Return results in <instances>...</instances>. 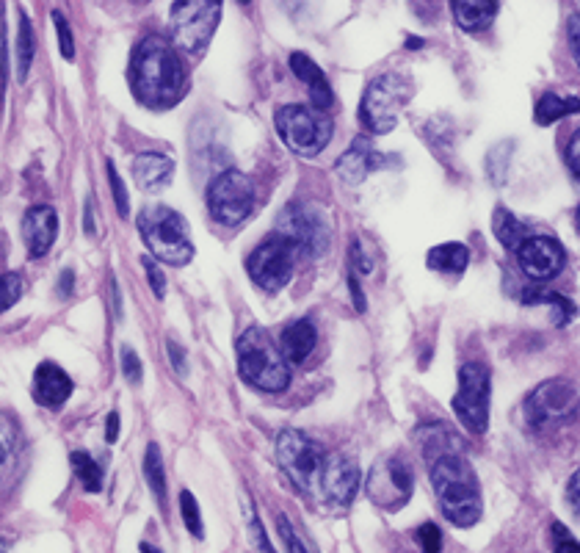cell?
I'll return each mask as SVG.
<instances>
[{
  "mask_svg": "<svg viewBox=\"0 0 580 553\" xmlns=\"http://www.w3.org/2000/svg\"><path fill=\"white\" fill-rule=\"evenodd\" d=\"M315 343H318V330H315V324L310 318H299V321H293V324H288V327L282 330L279 349H282V354L288 357L290 365H299L313 354Z\"/></svg>",
  "mask_w": 580,
  "mask_h": 553,
  "instance_id": "603a6c76",
  "label": "cell"
},
{
  "mask_svg": "<svg viewBox=\"0 0 580 553\" xmlns=\"http://www.w3.org/2000/svg\"><path fill=\"white\" fill-rule=\"evenodd\" d=\"M522 412L531 429H558L575 421L580 412V390L567 379H547L528 393Z\"/></svg>",
  "mask_w": 580,
  "mask_h": 553,
  "instance_id": "52a82bcc",
  "label": "cell"
},
{
  "mask_svg": "<svg viewBox=\"0 0 580 553\" xmlns=\"http://www.w3.org/2000/svg\"><path fill=\"white\" fill-rule=\"evenodd\" d=\"M246 515H249V523H252V531H255L257 548H260V551H271V545L266 542V534H263V529H260V523H257L255 518V504H252V501L246 504Z\"/></svg>",
  "mask_w": 580,
  "mask_h": 553,
  "instance_id": "f6af8a7d",
  "label": "cell"
},
{
  "mask_svg": "<svg viewBox=\"0 0 580 553\" xmlns=\"http://www.w3.org/2000/svg\"><path fill=\"white\" fill-rule=\"evenodd\" d=\"M25 247L34 258H42L56 244L58 236V213L50 205H36L23 216Z\"/></svg>",
  "mask_w": 580,
  "mask_h": 553,
  "instance_id": "d6986e66",
  "label": "cell"
},
{
  "mask_svg": "<svg viewBox=\"0 0 580 553\" xmlns=\"http://www.w3.org/2000/svg\"><path fill=\"white\" fill-rule=\"evenodd\" d=\"M180 512H183V520H186V529L191 531L197 540H202V537H205V529H202V520H199L197 498L188 493V490L180 495Z\"/></svg>",
  "mask_w": 580,
  "mask_h": 553,
  "instance_id": "d6a6232c",
  "label": "cell"
},
{
  "mask_svg": "<svg viewBox=\"0 0 580 553\" xmlns=\"http://www.w3.org/2000/svg\"><path fill=\"white\" fill-rule=\"evenodd\" d=\"M522 302L525 305H550L553 310H558V324L561 327L569 324V318L575 316V305L569 302L567 296L550 294V291H542V288H525L522 291Z\"/></svg>",
  "mask_w": 580,
  "mask_h": 553,
  "instance_id": "83f0119b",
  "label": "cell"
},
{
  "mask_svg": "<svg viewBox=\"0 0 580 553\" xmlns=\"http://www.w3.org/2000/svg\"><path fill=\"white\" fill-rule=\"evenodd\" d=\"M567 39H569V50L572 56L578 61L580 67V14H572L567 20Z\"/></svg>",
  "mask_w": 580,
  "mask_h": 553,
  "instance_id": "b9f144b4",
  "label": "cell"
},
{
  "mask_svg": "<svg viewBox=\"0 0 580 553\" xmlns=\"http://www.w3.org/2000/svg\"><path fill=\"white\" fill-rule=\"evenodd\" d=\"M130 92L141 106L169 111L188 92V70L169 39L150 34L141 39L130 59Z\"/></svg>",
  "mask_w": 580,
  "mask_h": 553,
  "instance_id": "6da1fadb",
  "label": "cell"
},
{
  "mask_svg": "<svg viewBox=\"0 0 580 553\" xmlns=\"http://www.w3.org/2000/svg\"><path fill=\"white\" fill-rule=\"evenodd\" d=\"M210 216L224 227L246 222L255 211V183L238 169L221 172L208 189Z\"/></svg>",
  "mask_w": 580,
  "mask_h": 553,
  "instance_id": "7c38bea8",
  "label": "cell"
},
{
  "mask_svg": "<svg viewBox=\"0 0 580 553\" xmlns=\"http://www.w3.org/2000/svg\"><path fill=\"white\" fill-rule=\"evenodd\" d=\"M293 266H296V249L290 247L288 241L277 236V233L266 238L246 260L249 277L268 294H277V291H282L290 283Z\"/></svg>",
  "mask_w": 580,
  "mask_h": 553,
  "instance_id": "5bb4252c",
  "label": "cell"
},
{
  "mask_svg": "<svg viewBox=\"0 0 580 553\" xmlns=\"http://www.w3.org/2000/svg\"><path fill=\"white\" fill-rule=\"evenodd\" d=\"M139 233L155 258L169 266H188L194 244L188 236L186 219L166 205H150L139 213Z\"/></svg>",
  "mask_w": 580,
  "mask_h": 553,
  "instance_id": "277c9868",
  "label": "cell"
},
{
  "mask_svg": "<svg viewBox=\"0 0 580 553\" xmlns=\"http://www.w3.org/2000/svg\"><path fill=\"white\" fill-rule=\"evenodd\" d=\"M567 166H569V175H572V180H575V186L580 189V130H575L572 133V139H569L567 144Z\"/></svg>",
  "mask_w": 580,
  "mask_h": 553,
  "instance_id": "f35d334b",
  "label": "cell"
},
{
  "mask_svg": "<svg viewBox=\"0 0 580 553\" xmlns=\"http://www.w3.org/2000/svg\"><path fill=\"white\" fill-rule=\"evenodd\" d=\"M277 236L288 241L290 247L307 258H324L329 249V224L324 213L307 202H290L277 219Z\"/></svg>",
  "mask_w": 580,
  "mask_h": 553,
  "instance_id": "30bf717a",
  "label": "cell"
},
{
  "mask_svg": "<svg viewBox=\"0 0 580 553\" xmlns=\"http://www.w3.org/2000/svg\"><path fill=\"white\" fill-rule=\"evenodd\" d=\"M362 473L357 459L348 454H329L324 465V476H321V495L329 498L332 504L346 506L357 498L360 490Z\"/></svg>",
  "mask_w": 580,
  "mask_h": 553,
  "instance_id": "2e32d148",
  "label": "cell"
},
{
  "mask_svg": "<svg viewBox=\"0 0 580 553\" xmlns=\"http://www.w3.org/2000/svg\"><path fill=\"white\" fill-rule=\"evenodd\" d=\"M116 437H119V415H116V412H111V415H108V429H105V440H108V443H116Z\"/></svg>",
  "mask_w": 580,
  "mask_h": 553,
  "instance_id": "c3c4849f",
  "label": "cell"
},
{
  "mask_svg": "<svg viewBox=\"0 0 580 553\" xmlns=\"http://www.w3.org/2000/svg\"><path fill=\"white\" fill-rule=\"evenodd\" d=\"M34 61V28L28 14H20V39H17V78L25 81Z\"/></svg>",
  "mask_w": 580,
  "mask_h": 553,
  "instance_id": "4dcf8cb0",
  "label": "cell"
},
{
  "mask_svg": "<svg viewBox=\"0 0 580 553\" xmlns=\"http://www.w3.org/2000/svg\"><path fill=\"white\" fill-rule=\"evenodd\" d=\"M23 471V437L12 415L0 412V495H6Z\"/></svg>",
  "mask_w": 580,
  "mask_h": 553,
  "instance_id": "e0dca14e",
  "label": "cell"
},
{
  "mask_svg": "<svg viewBox=\"0 0 580 553\" xmlns=\"http://www.w3.org/2000/svg\"><path fill=\"white\" fill-rule=\"evenodd\" d=\"M72 277H75L72 271H64V274H61V288H58V291H61V296H70L72 285H75V280H72Z\"/></svg>",
  "mask_w": 580,
  "mask_h": 553,
  "instance_id": "f907efd6",
  "label": "cell"
},
{
  "mask_svg": "<svg viewBox=\"0 0 580 553\" xmlns=\"http://www.w3.org/2000/svg\"><path fill=\"white\" fill-rule=\"evenodd\" d=\"M23 296V277L17 271L0 274V313H6L9 307H14Z\"/></svg>",
  "mask_w": 580,
  "mask_h": 553,
  "instance_id": "1f68e13d",
  "label": "cell"
},
{
  "mask_svg": "<svg viewBox=\"0 0 580 553\" xmlns=\"http://www.w3.org/2000/svg\"><path fill=\"white\" fill-rule=\"evenodd\" d=\"M492 233H495V238H498L500 244L509 249V252H517L525 238L534 236V233L528 230V224L520 222V219H517L509 208H503V205H498L495 213H492Z\"/></svg>",
  "mask_w": 580,
  "mask_h": 553,
  "instance_id": "484cf974",
  "label": "cell"
},
{
  "mask_svg": "<svg viewBox=\"0 0 580 553\" xmlns=\"http://www.w3.org/2000/svg\"><path fill=\"white\" fill-rule=\"evenodd\" d=\"M31 393H34V399L42 407L56 410V407H61L72 396V379L56 363H42L36 368Z\"/></svg>",
  "mask_w": 580,
  "mask_h": 553,
  "instance_id": "ffe728a7",
  "label": "cell"
},
{
  "mask_svg": "<svg viewBox=\"0 0 580 553\" xmlns=\"http://www.w3.org/2000/svg\"><path fill=\"white\" fill-rule=\"evenodd\" d=\"M9 548H12V545H9V542H6V540H0V551H9Z\"/></svg>",
  "mask_w": 580,
  "mask_h": 553,
  "instance_id": "f5cc1de1",
  "label": "cell"
},
{
  "mask_svg": "<svg viewBox=\"0 0 580 553\" xmlns=\"http://www.w3.org/2000/svg\"><path fill=\"white\" fill-rule=\"evenodd\" d=\"M412 92H415L412 83L393 72L373 78L360 103V122L365 130L376 136L390 133L398 122V111L409 103Z\"/></svg>",
  "mask_w": 580,
  "mask_h": 553,
  "instance_id": "8992f818",
  "label": "cell"
},
{
  "mask_svg": "<svg viewBox=\"0 0 580 553\" xmlns=\"http://www.w3.org/2000/svg\"><path fill=\"white\" fill-rule=\"evenodd\" d=\"M575 227H578V233H580V208H578V213H575Z\"/></svg>",
  "mask_w": 580,
  "mask_h": 553,
  "instance_id": "db71d44e",
  "label": "cell"
},
{
  "mask_svg": "<svg viewBox=\"0 0 580 553\" xmlns=\"http://www.w3.org/2000/svg\"><path fill=\"white\" fill-rule=\"evenodd\" d=\"M83 216H86V233H89V236H94V205H92V200H86V213H83Z\"/></svg>",
  "mask_w": 580,
  "mask_h": 553,
  "instance_id": "816d5d0a",
  "label": "cell"
},
{
  "mask_svg": "<svg viewBox=\"0 0 580 553\" xmlns=\"http://www.w3.org/2000/svg\"><path fill=\"white\" fill-rule=\"evenodd\" d=\"M567 504H569V509L575 512V515H580V468L572 473V476H569Z\"/></svg>",
  "mask_w": 580,
  "mask_h": 553,
  "instance_id": "ee69618b",
  "label": "cell"
},
{
  "mask_svg": "<svg viewBox=\"0 0 580 553\" xmlns=\"http://www.w3.org/2000/svg\"><path fill=\"white\" fill-rule=\"evenodd\" d=\"M326 448L315 437L304 435L299 429H285L277 440V459L290 482L302 493H321V476L326 465Z\"/></svg>",
  "mask_w": 580,
  "mask_h": 553,
  "instance_id": "5b68a950",
  "label": "cell"
},
{
  "mask_svg": "<svg viewBox=\"0 0 580 553\" xmlns=\"http://www.w3.org/2000/svg\"><path fill=\"white\" fill-rule=\"evenodd\" d=\"M351 260H354V266H360V271H371V260L362 255V247L354 241V247H351Z\"/></svg>",
  "mask_w": 580,
  "mask_h": 553,
  "instance_id": "7dc6e473",
  "label": "cell"
},
{
  "mask_svg": "<svg viewBox=\"0 0 580 553\" xmlns=\"http://www.w3.org/2000/svg\"><path fill=\"white\" fill-rule=\"evenodd\" d=\"M238 374L246 385L282 393L290 385V363L263 327H249L238 338Z\"/></svg>",
  "mask_w": 580,
  "mask_h": 553,
  "instance_id": "3957f363",
  "label": "cell"
},
{
  "mask_svg": "<svg viewBox=\"0 0 580 553\" xmlns=\"http://www.w3.org/2000/svg\"><path fill=\"white\" fill-rule=\"evenodd\" d=\"M509 155H511V142H503L500 147H495L492 153H489L487 164H489V177L495 180V183H503V177H506V169H509Z\"/></svg>",
  "mask_w": 580,
  "mask_h": 553,
  "instance_id": "836d02e7",
  "label": "cell"
},
{
  "mask_svg": "<svg viewBox=\"0 0 580 553\" xmlns=\"http://www.w3.org/2000/svg\"><path fill=\"white\" fill-rule=\"evenodd\" d=\"M277 529H279V534H282V540H285V545H288V551H296V553L307 551V548L302 545V540H299V534H296V531H290L288 518H282V515H279Z\"/></svg>",
  "mask_w": 580,
  "mask_h": 553,
  "instance_id": "60d3db41",
  "label": "cell"
},
{
  "mask_svg": "<svg viewBox=\"0 0 580 553\" xmlns=\"http://www.w3.org/2000/svg\"><path fill=\"white\" fill-rule=\"evenodd\" d=\"M517 263H520L522 274L531 283H550L567 266V252L553 236H542L534 233L528 236L517 249Z\"/></svg>",
  "mask_w": 580,
  "mask_h": 553,
  "instance_id": "9a60e30c",
  "label": "cell"
},
{
  "mask_svg": "<svg viewBox=\"0 0 580 553\" xmlns=\"http://www.w3.org/2000/svg\"><path fill=\"white\" fill-rule=\"evenodd\" d=\"M290 70H293V75L310 89V97H313V103L318 111H329V108H332V103H335L332 86L326 81L324 70H321L307 53H302V50L290 53Z\"/></svg>",
  "mask_w": 580,
  "mask_h": 553,
  "instance_id": "44dd1931",
  "label": "cell"
},
{
  "mask_svg": "<svg viewBox=\"0 0 580 553\" xmlns=\"http://www.w3.org/2000/svg\"><path fill=\"white\" fill-rule=\"evenodd\" d=\"M169 354H172V363H174V371L177 374H183L186 377V354H180V349H177V343L169 341Z\"/></svg>",
  "mask_w": 580,
  "mask_h": 553,
  "instance_id": "bcb514c9",
  "label": "cell"
},
{
  "mask_svg": "<svg viewBox=\"0 0 580 553\" xmlns=\"http://www.w3.org/2000/svg\"><path fill=\"white\" fill-rule=\"evenodd\" d=\"M141 263H144V271H147V277H150L152 294L158 296V299H163V296H166V277H163L161 266L152 260V255H144V258H141Z\"/></svg>",
  "mask_w": 580,
  "mask_h": 553,
  "instance_id": "8d00e7d4",
  "label": "cell"
},
{
  "mask_svg": "<svg viewBox=\"0 0 580 553\" xmlns=\"http://www.w3.org/2000/svg\"><path fill=\"white\" fill-rule=\"evenodd\" d=\"M221 20V3L210 0H191V3H174L172 6V42L174 48L188 56H197L208 48L210 36Z\"/></svg>",
  "mask_w": 580,
  "mask_h": 553,
  "instance_id": "8fae6325",
  "label": "cell"
},
{
  "mask_svg": "<svg viewBox=\"0 0 580 553\" xmlns=\"http://www.w3.org/2000/svg\"><path fill=\"white\" fill-rule=\"evenodd\" d=\"M108 180H111V194H114L116 202V211L122 219H128L130 216V200H128V189H125V183H122V177L116 172L114 164H108Z\"/></svg>",
  "mask_w": 580,
  "mask_h": 553,
  "instance_id": "e575fe53",
  "label": "cell"
},
{
  "mask_svg": "<svg viewBox=\"0 0 580 553\" xmlns=\"http://www.w3.org/2000/svg\"><path fill=\"white\" fill-rule=\"evenodd\" d=\"M489 396H492V374H489L487 365L464 363L459 368V390L453 396L451 407L467 432H473V435L487 432Z\"/></svg>",
  "mask_w": 580,
  "mask_h": 553,
  "instance_id": "9c48e42d",
  "label": "cell"
},
{
  "mask_svg": "<svg viewBox=\"0 0 580 553\" xmlns=\"http://www.w3.org/2000/svg\"><path fill=\"white\" fill-rule=\"evenodd\" d=\"M53 23H56L58 31V48H61V56L67 61L75 59V42H72V28L67 23V17L61 12H53Z\"/></svg>",
  "mask_w": 580,
  "mask_h": 553,
  "instance_id": "d590c367",
  "label": "cell"
},
{
  "mask_svg": "<svg viewBox=\"0 0 580 553\" xmlns=\"http://www.w3.org/2000/svg\"><path fill=\"white\" fill-rule=\"evenodd\" d=\"M144 476H147V484H150L155 498L163 504V498H166V476H163V459L158 443L147 446V454H144Z\"/></svg>",
  "mask_w": 580,
  "mask_h": 553,
  "instance_id": "f546056e",
  "label": "cell"
},
{
  "mask_svg": "<svg viewBox=\"0 0 580 553\" xmlns=\"http://www.w3.org/2000/svg\"><path fill=\"white\" fill-rule=\"evenodd\" d=\"M133 177L144 191H161L172 183L174 161L161 153H141L133 161Z\"/></svg>",
  "mask_w": 580,
  "mask_h": 553,
  "instance_id": "7402d4cb",
  "label": "cell"
},
{
  "mask_svg": "<svg viewBox=\"0 0 580 553\" xmlns=\"http://www.w3.org/2000/svg\"><path fill=\"white\" fill-rule=\"evenodd\" d=\"M418 540L420 545L426 548V551H440V529L434 526V523H426V526H420L418 529Z\"/></svg>",
  "mask_w": 580,
  "mask_h": 553,
  "instance_id": "ab89813d",
  "label": "cell"
},
{
  "mask_svg": "<svg viewBox=\"0 0 580 553\" xmlns=\"http://www.w3.org/2000/svg\"><path fill=\"white\" fill-rule=\"evenodd\" d=\"M572 114H580V97H561L556 92H545V95L536 100L534 119L536 125H553L558 119L572 117Z\"/></svg>",
  "mask_w": 580,
  "mask_h": 553,
  "instance_id": "4316f807",
  "label": "cell"
},
{
  "mask_svg": "<svg viewBox=\"0 0 580 553\" xmlns=\"http://www.w3.org/2000/svg\"><path fill=\"white\" fill-rule=\"evenodd\" d=\"M451 12L456 25L462 31H484L498 17V3H484V0H456L451 3Z\"/></svg>",
  "mask_w": 580,
  "mask_h": 553,
  "instance_id": "cb8c5ba5",
  "label": "cell"
},
{
  "mask_svg": "<svg viewBox=\"0 0 580 553\" xmlns=\"http://www.w3.org/2000/svg\"><path fill=\"white\" fill-rule=\"evenodd\" d=\"M122 374H125V379H128L130 385H139L141 382V360L139 354L133 352L130 346L122 349Z\"/></svg>",
  "mask_w": 580,
  "mask_h": 553,
  "instance_id": "74e56055",
  "label": "cell"
},
{
  "mask_svg": "<svg viewBox=\"0 0 580 553\" xmlns=\"http://www.w3.org/2000/svg\"><path fill=\"white\" fill-rule=\"evenodd\" d=\"M277 130L288 150L304 158H315L324 153V147L332 139V119L324 111L310 106H282L277 111Z\"/></svg>",
  "mask_w": 580,
  "mask_h": 553,
  "instance_id": "ba28073f",
  "label": "cell"
},
{
  "mask_svg": "<svg viewBox=\"0 0 580 553\" xmlns=\"http://www.w3.org/2000/svg\"><path fill=\"white\" fill-rule=\"evenodd\" d=\"M467 263H470V249L459 244V241H448V244H440V247L429 249L426 255V266L431 271H440V274H453L459 277L467 271Z\"/></svg>",
  "mask_w": 580,
  "mask_h": 553,
  "instance_id": "d4e9b609",
  "label": "cell"
},
{
  "mask_svg": "<svg viewBox=\"0 0 580 553\" xmlns=\"http://www.w3.org/2000/svg\"><path fill=\"white\" fill-rule=\"evenodd\" d=\"M365 490L371 495V501L376 506H382L387 512H398L401 506L409 504L412 490H415V476L409 462L395 454L376 459L373 471L368 473Z\"/></svg>",
  "mask_w": 580,
  "mask_h": 553,
  "instance_id": "4fadbf2b",
  "label": "cell"
},
{
  "mask_svg": "<svg viewBox=\"0 0 580 553\" xmlns=\"http://www.w3.org/2000/svg\"><path fill=\"white\" fill-rule=\"evenodd\" d=\"M384 164H387V158L373 150L371 139L357 136L346 153L340 155V161H337L335 169L343 183H348V186H360L365 177L371 175V172H376V169H382Z\"/></svg>",
  "mask_w": 580,
  "mask_h": 553,
  "instance_id": "ac0fdd59",
  "label": "cell"
},
{
  "mask_svg": "<svg viewBox=\"0 0 580 553\" xmlns=\"http://www.w3.org/2000/svg\"><path fill=\"white\" fill-rule=\"evenodd\" d=\"M348 285H351V294H354V307H357V310H365V296H362V288L357 285V277H351Z\"/></svg>",
  "mask_w": 580,
  "mask_h": 553,
  "instance_id": "681fc988",
  "label": "cell"
},
{
  "mask_svg": "<svg viewBox=\"0 0 580 553\" xmlns=\"http://www.w3.org/2000/svg\"><path fill=\"white\" fill-rule=\"evenodd\" d=\"M70 462L72 471H75V476L81 479L86 493H100V490H103V468L94 462V457H89L86 451H75L70 457Z\"/></svg>",
  "mask_w": 580,
  "mask_h": 553,
  "instance_id": "f1b7e54d",
  "label": "cell"
},
{
  "mask_svg": "<svg viewBox=\"0 0 580 553\" xmlns=\"http://www.w3.org/2000/svg\"><path fill=\"white\" fill-rule=\"evenodd\" d=\"M553 537H556V551H572V553L580 551V542L572 540V537H569V531L564 529L561 523L553 526Z\"/></svg>",
  "mask_w": 580,
  "mask_h": 553,
  "instance_id": "7bdbcfd3",
  "label": "cell"
},
{
  "mask_svg": "<svg viewBox=\"0 0 580 553\" xmlns=\"http://www.w3.org/2000/svg\"><path fill=\"white\" fill-rule=\"evenodd\" d=\"M429 471L434 493L440 498L442 515L459 529L476 526L484 512V501H481V484L470 459L464 457V448H448L429 459Z\"/></svg>",
  "mask_w": 580,
  "mask_h": 553,
  "instance_id": "7a4b0ae2",
  "label": "cell"
}]
</instances>
